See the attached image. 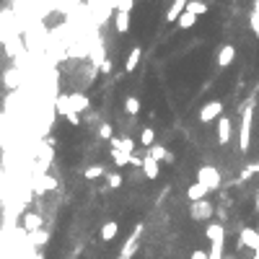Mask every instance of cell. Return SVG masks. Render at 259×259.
I'll return each instance as SVG.
<instances>
[{"label":"cell","mask_w":259,"mask_h":259,"mask_svg":"<svg viewBox=\"0 0 259 259\" xmlns=\"http://www.w3.org/2000/svg\"><path fill=\"white\" fill-rule=\"evenodd\" d=\"M238 145H241L243 153H246L249 145H251V106H249V109H243V114H241V135H238Z\"/></svg>","instance_id":"1"},{"label":"cell","mask_w":259,"mask_h":259,"mask_svg":"<svg viewBox=\"0 0 259 259\" xmlns=\"http://www.w3.org/2000/svg\"><path fill=\"white\" fill-rule=\"evenodd\" d=\"M197 181L212 192V189L220 187V174H218V169H212V166H202V169L197 171Z\"/></svg>","instance_id":"2"},{"label":"cell","mask_w":259,"mask_h":259,"mask_svg":"<svg viewBox=\"0 0 259 259\" xmlns=\"http://www.w3.org/2000/svg\"><path fill=\"white\" fill-rule=\"evenodd\" d=\"M220 117H223V101H210L200 109V122H205V125H210V122H215Z\"/></svg>","instance_id":"3"},{"label":"cell","mask_w":259,"mask_h":259,"mask_svg":"<svg viewBox=\"0 0 259 259\" xmlns=\"http://www.w3.org/2000/svg\"><path fill=\"white\" fill-rule=\"evenodd\" d=\"M140 233H143V223H138V225H135V231H132V236L127 238L125 249L119 251V259H132V254L138 251V243H140Z\"/></svg>","instance_id":"4"},{"label":"cell","mask_w":259,"mask_h":259,"mask_svg":"<svg viewBox=\"0 0 259 259\" xmlns=\"http://www.w3.org/2000/svg\"><path fill=\"white\" fill-rule=\"evenodd\" d=\"M140 169H143V174H145V179H148V181H156V179L161 176V163H158L153 156H150V153H145V156H143Z\"/></svg>","instance_id":"5"},{"label":"cell","mask_w":259,"mask_h":259,"mask_svg":"<svg viewBox=\"0 0 259 259\" xmlns=\"http://www.w3.org/2000/svg\"><path fill=\"white\" fill-rule=\"evenodd\" d=\"M231 138H233V122H231V117H220L218 119V143L220 145H228L231 143Z\"/></svg>","instance_id":"6"},{"label":"cell","mask_w":259,"mask_h":259,"mask_svg":"<svg viewBox=\"0 0 259 259\" xmlns=\"http://www.w3.org/2000/svg\"><path fill=\"white\" fill-rule=\"evenodd\" d=\"M210 215H212V205H210L207 200L192 202V210H189V218H192V220H207Z\"/></svg>","instance_id":"7"},{"label":"cell","mask_w":259,"mask_h":259,"mask_svg":"<svg viewBox=\"0 0 259 259\" xmlns=\"http://www.w3.org/2000/svg\"><path fill=\"white\" fill-rule=\"evenodd\" d=\"M238 246L259 249V231H254V228H241V233H238Z\"/></svg>","instance_id":"8"},{"label":"cell","mask_w":259,"mask_h":259,"mask_svg":"<svg viewBox=\"0 0 259 259\" xmlns=\"http://www.w3.org/2000/svg\"><path fill=\"white\" fill-rule=\"evenodd\" d=\"M130 11H114V29H117V34H130Z\"/></svg>","instance_id":"9"},{"label":"cell","mask_w":259,"mask_h":259,"mask_svg":"<svg viewBox=\"0 0 259 259\" xmlns=\"http://www.w3.org/2000/svg\"><path fill=\"white\" fill-rule=\"evenodd\" d=\"M117 233H119V223H117V220H106V223L99 228V236H101L104 243H112V241L117 238Z\"/></svg>","instance_id":"10"},{"label":"cell","mask_w":259,"mask_h":259,"mask_svg":"<svg viewBox=\"0 0 259 259\" xmlns=\"http://www.w3.org/2000/svg\"><path fill=\"white\" fill-rule=\"evenodd\" d=\"M236 60V47L233 44H223L218 50V68H228Z\"/></svg>","instance_id":"11"},{"label":"cell","mask_w":259,"mask_h":259,"mask_svg":"<svg viewBox=\"0 0 259 259\" xmlns=\"http://www.w3.org/2000/svg\"><path fill=\"white\" fill-rule=\"evenodd\" d=\"M187 6H189V0H174L171 8L166 11V21H169V24H176V21H179V16L187 11Z\"/></svg>","instance_id":"12"},{"label":"cell","mask_w":259,"mask_h":259,"mask_svg":"<svg viewBox=\"0 0 259 259\" xmlns=\"http://www.w3.org/2000/svg\"><path fill=\"white\" fill-rule=\"evenodd\" d=\"M68 101H70V112L73 114H81L88 109V96L86 94H68Z\"/></svg>","instance_id":"13"},{"label":"cell","mask_w":259,"mask_h":259,"mask_svg":"<svg viewBox=\"0 0 259 259\" xmlns=\"http://www.w3.org/2000/svg\"><path fill=\"white\" fill-rule=\"evenodd\" d=\"M140 60H143V50L140 47H132L127 52V60H125V73H135V68L140 65Z\"/></svg>","instance_id":"14"},{"label":"cell","mask_w":259,"mask_h":259,"mask_svg":"<svg viewBox=\"0 0 259 259\" xmlns=\"http://www.w3.org/2000/svg\"><path fill=\"white\" fill-rule=\"evenodd\" d=\"M150 156H153L158 163H174V161H176L171 150L163 148V145H153V148H150Z\"/></svg>","instance_id":"15"},{"label":"cell","mask_w":259,"mask_h":259,"mask_svg":"<svg viewBox=\"0 0 259 259\" xmlns=\"http://www.w3.org/2000/svg\"><path fill=\"white\" fill-rule=\"evenodd\" d=\"M207 192H210L207 187H202L200 181H194V184L187 189V200H189V202H202L205 197H207Z\"/></svg>","instance_id":"16"},{"label":"cell","mask_w":259,"mask_h":259,"mask_svg":"<svg viewBox=\"0 0 259 259\" xmlns=\"http://www.w3.org/2000/svg\"><path fill=\"white\" fill-rule=\"evenodd\" d=\"M24 228H26V231H32V233H37V228H42V218L37 215V212H26V215H24Z\"/></svg>","instance_id":"17"},{"label":"cell","mask_w":259,"mask_h":259,"mask_svg":"<svg viewBox=\"0 0 259 259\" xmlns=\"http://www.w3.org/2000/svg\"><path fill=\"white\" fill-rule=\"evenodd\" d=\"M112 148H114V150H122V153H127V156H132V148H135V143H132L130 138H125V140L112 138Z\"/></svg>","instance_id":"18"},{"label":"cell","mask_w":259,"mask_h":259,"mask_svg":"<svg viewBox=\"0 0 259 259\" xmlns=\"http://www.w3.org/2000/svg\"><path fill=\"white\" fill-rule=\"evenodd\" d=\"M138 140H140V145H143V148H153V145H156V132L150 130V127H143Z\"/></svg>","instance_id":"19"},{"label":"cell","mask_w":259,"mask_h":259,"mask_svg":"<svg viewBox=\"0 0 259 259\" xmlns=\"http://www.w3.org/2000/svg\"><path fill=\"white\" fill-rule=\"evenodd\" d=\"M125 112H127L130 117H138V114H140V99H138V96H127V99H125Z\"/></svg>","instance_id":"20"},{"label":"cell","mask_w":259,"mask_h":259,"mask_svg":"<svg viewBox=\"0 0 259 259\" xmlns=\"http://www.w3.org/2000/svg\"><path fill=\"white\" fill-rule=\"evenodd\" d=\"M187 11H189V13H194V16L200 19V16H205V13H207V3H205V0H189Z\"/></svg>","instance_id":"21"},{"label":"cell","mask_w":259,"mask_h":259,"mask_svg":"<svg viewBox=\"0 0 259 259\" xmlns=\"http://www.w3.org/2000/svg\"><path fill=\"white\" fill-rule=\"evenodd\" d=\"M194 24H197V16H194V13H189V11H184V13L179 16V21H176V26L184 29V32H187V29H192Z\"/></svg>","instance_id":"22"},{"label":"cell","mask_w":259,"mask_h":259,"mask_svg":"<svg viewBox=\"0 0 259 259\" xmlns=\"http://www.w3.org/2000/svg\"><path fill=\"white\" fill-rule=\"evenodd\" d=\"M99 176H106V174H104V166H91V169L83 171V179H88V181H94V179H99Z\"/></svg>","instance_id":"23"},{"label":"cell","mask_w":259,"mask_h":259,"mask_svg":"<svg viewBox=\"0 0 259 259\" xmlns=\"http://www.w3.org/2000/svg\"><path fill=\"white\" fill-rule=\"evenodd\" d=\"M130 158H132V156L122 153V150H112V161H114V166H130Z\"/></svg>","instance_id":"24"},{"label":"cell","mask_w":259,"mask_h":259,"mask_svg":"<svg viewBox=\"0 0 259 259\" xmlns=\"http://www.w3.org/2000/svg\"><path fill=\"white\" fill-rule=\"evenodd\" d=\"M106 184H109L112 189H119V187H122V174H119V171L106 174Z\"/></svg>","instance_id":"25"},{"label":"cell","mask_w":259,"mask_h":259,"mask_svg":"<svg viewBox=\"0 0 259 259\" xmlns=\"http://www.w3.org/2000/svg\"><path fill=\"white\" fill-rule=\"evenodd\" d=\"M207 256H210V259H223V241L212 243V249L207 251Z\"/></svg>","instance_id":"26"},{"label":"cell","mask_w":259,"mask_h":259,"mask_svg":"<svg viewBox=\"0 0 259 259\" xmlns=\"http://www.w3.org/2000/svg\"><path fill=\"white\" fill-rule=\"evenodd\" d=\"M99 135L104 140H112V125L109 122H101V127H99Z\"/></svg>","instance_id":"27"},{"label":"cell","mask_w":259,"mask_h":259,"mask_svg":"<svg viewBox=\"0 0 259 259\" xmlns=\"http://www.w3.org/2000/svg\"><path fill=\"white\" fill-rule=\"evenodd\" d=\"M249 26H251L254 37H259V13H249Z\"/></svg>","instance_id":"28"},{"label":"cell","mask_w":259,"mask_h":259,"mask_svg":"<svg viewBox=\"0 0 259 259\" xmlns=\"http://www.w3.org/2000/svg\"><path fill=\"white\" fill-rule=\"evenodd\" d=\"M132 6H135V0H117V11H130L132 13Z\"/></svg>","instance_id":"29"},{"label":"cell","mask_w":259,"mask_h":259,"mask_svg":"<svg viewBox=\"0 0 259 259\" xmlns=\"http://www.w3.org/2000/svg\"><path fill=\"white\" fill-rule=\"evenodd\" d=\"M47 238H50L47 233H34V236H32V241L37 243V246H42V243H47Z\"/></svg>","instance_id":"30"},{"label":"cell","mask_w":259,"mask_h":259,"mask_svg":"<svg viewBox=\"0 0 259 259\" xmlns=\"http://www.w3.org/2000/svg\"><path fill=\"white\" fill-rule=\"evenodd\" d=\"M6 83L13 88V86H16V70H6Z\"/></svg>","instance_id":"31"},{"label":"cell","mask_w":259,"mask_h":259,"mask_svg":"<svg viewBox=\"0 0 259 259\" xmlns=\"http://www.w3.org/2000/svg\"><path fill=\"white\" fill-rule=\"evenodd\" d=\"M189 259H210V256H207V251L197 249V251H192V256H189Z\"/></svg>","instance_id":"32"},{"label":"cell","mask_w":259,"mask_h":259,"mask_svg":"<svg viewBox=\"0 0 259 259\" xmlns=\"http://www.w3.org/2000/svg\"><path fill=\"white\" fill-rule=\"evenodd\" d=\"M101 70L109 73V70H112V60H104V63H101Z\"/></svg>","instance_id":"33"},{"label":"cell","mask_w":259,"mask_h":259,"mask_svg":"<svg viewBox=\"0 0 259 259\" xmlns=\"http://www.w3.org/2000/svg\"><path fill=\"white\" fill-rule=\"evenodd\" d=\"M251 13H259V0H254V6H251Z\"/></svg>","instance_id":"34"},{"label":"cell","mask_w":259,"mask_h":259,"mask_svg":"<svg viewBox=\"0 0 259 259\" xmlns=\"http://www.w3.org/2000/svg\"><path fill=\"white\" fill-rule=\"evenodd\" d=\"M254 210L259 212V192H256V197H254Z\"/></svg>","instance_id":"35"},{"label":"cell","mask_w":259,"mask_h":259,"mask_svg":"<svg viewBox=\"0 0 259 259\" xmlns=\"http://www.w3.org/2000/svg\"><path fill=\"white\" fill-rule=\"evenodd\" d=\"M32 259H44V254H39V251H37V254H34Z\"/></svg>","instance_id":"36"},{"label":"cell","mask_w":259,"mask_h":259,"mask_svg":"<svg viewBox=\"0 0 259 259\" xmlns=\"http://www.w3.org/2000/svg\"><path fill=\"white\" fill-rule=\"evenodd\" d=\"M0 99H3V94H0Z\"/></svg>","instance_id":"37"},{"label":"cell","mask_w":259,"mask_h":259,"mask_svg":"<svg viewBox=\"0 0 259 259\" xmlns=\"http://www.w3.org/2000/svg\"><path fill=\"white\" fill-rule=\"evenodd\" d=\"M256 179H259V174H256Z\"/></svg>","instance_id":"38"}]
</instances>
